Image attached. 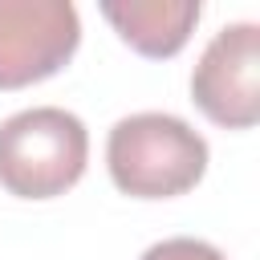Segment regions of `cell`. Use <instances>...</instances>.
Listing matches in <instances>:
<instances>
[{"mask_svg": "<svg viewBox=\"0 0 260 260\" xmlns=\"http://www.w3.org/2000/svg\"><path fill=\"white\" fill-rule=\"evenodd\" d=\"M106 167L122 195L175 199L207 171V138L175 114L142 110L118 118L106 138Z\"/></svg>", "mask_w": 260, "mask_h": 260, "instance_id": "cell-1", "label": "cell"}, {"mask_svg": "<svg viewBox=\"0 0 260 260\" xmlns=\"http://www.w3.org/2000/svg\"><path fill=\"white\" fill-rule=\"evenodd\" d=\"M89 162L85 122L61 106H32L0 122V187L16 199L65 195Z\"/></svg>", "mask_w": 260, "mask_h": 260, "instance_id": "cell-2", "label": "cell"}, {"mask_svg": "<svg viewBox=\"0 0 260 260\" xmlns=\"http://www.w3.org/2000/svg\"><path fill=\"white\" fill-rule=\"evenodd\" d=\"M77 45L81 20L69 0H0V89L53 77Z\"/></svg>", "mask_w": 260, "mask_h": 260, "instance_id": "cell-3", "label": "cell"}, {"mask_svg": "<svg viewBox=\"0 0 260 260\" xmlns=\"http://www.w3.org/2000/svg\"><path fill=\"white\" fill-rule=\"evenodd\" d=\"M191 102L223 130L260 122V28L252 20L223 24L195 61Z\"/></svg>", "mask_w": 260, "mask_h": 260, "instance_id": "cell-4", "label": "cell"}, {"mask_svg": "<svg viewBox=\"0 0 260 260\" xmlns=\"http://www.w3.org/2000/svg\"><path fill=\"white\" fill-rule=\"evenodd\" d=\"M199 0H130V4H102V16L114 32L142 57H175L191 28L199 24Z\"/></svg>", "mask_w": 260, "mask_h": 260, "instance_id": "cell-5", "label": "cell"}, {"mask_svg": "<svg viewBox=\"0 0 260 260\" xmlns=\"http://www.w3.org/2000/svg\"><path fill=\"white\" fill-rule=\"evenodd\" d=\"M138 260H228L215 244L207 240H191V236H175V240H162V244H150Z\"/></svg>", "mask_w": 260, "mask_h": 260, "instance_id": "cell-6", "label": "cell"}]
</instances>
